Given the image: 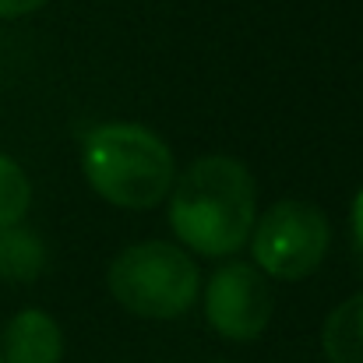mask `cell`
<instances>
[{
  "label": "cell",
  "mask_w": 363,
  "mask_h": 363,
  "mask_svg": "<svg viewBox=\"0 0 363 363\" xmlns=\"http://www.w3.org/2000/svg\"><path fill=\"white\" fill-rule=\"evenodd\" d=\"M353 250H357V264H360V272H363V243H357Z\"/></svg>",
  "instance_id": "12"
},
{
  "label": "cell",
  "mask_w": 363,
  "mask_h": 363,
  "mask_svg": "<svg viewBox=\"0 0 363 363\" xmlns=\"http://www.w3.org/2000/svg\"><path fill=\"white\" fill-rule=\"evenodd\" d=\"M247 247L254 257L250 264L264 279L296 282L321 268L332 247V226L314 201L282 198L254 219Z\"/></svg>",
  "instance_id": "4"
},
{
  "label": "cell",
  "mask_w": 363,
  "mask_h": 363,
  "mask_svg": "<svg viewBox=\"0 0 363 363\" xmlns=\"http://www.w3.org/2000/svg\"><path fill=\"white\" fill-rule=\"evenodd\" d=\"M28 208H32V180L18 159L0 152V226L25 223Z\"/></svg>",
  "instance_id": "9"
},
{
  "label": "cell",
  "mask_w": 363,
  "mask_h": 363,
  "mask_svg": "<svg viewBox=\"0 0 363 363\" xmlns=\"http://www.w3.org/2000/svg\"><path fill=\"white\" fill-rule=\"evenodd\" d=\"M50 0H0V21H14L25 14H35L39 7H46Z\"/></svg>",
  "instance_id": "10"
},
{
  "label": "cell",
  "mask_w": 363,
  "mask_h": 363,
  "mask_svg": "<svg viewBox=\"0 0 363 363\" xmlns=\"http://www.w3.org/2000/svg\"><path fill=\"white\" fill-rule=\"evenodd\" d=\"M64 332L43 307L18 311L0 335V363H60Z\"/></svg>",
  "instance_id": "6"
},
{
  "label": "cell",
  "mask_w": 363,
  "mask_h": 363,
  "mask_svg": "<svg viewBox=\"0 0 363 363\" xmlns=\"http://www.w3.org/2000/svg\"><path fill=\"white\" fill-rule=\"evenodd\" d=\"M350 226H353V247L363 243V187L353 198V212H350Z\"/></svg>",
  "instance_id": "11"
},
{
  "label": "cell",
  "mask_w": 363,
  "mask_h": 363,
  "mask_svg": "<svg viewBox=\"0 0 363 363\" xmlns=\"http://www.w3.org/2000/svg\"><path fill=\"white\" fill-rule=\"evenodd\" d=\"M82 169L89 187L113 208H159L177 180L169 145L141 123H99L82 141Z\"/></svg>",
  "instance_id": "2"
},
{
  "label": "cell",
  "mask_w": 363,
  "mask_h": 363,
  "mask_svg": "<svg viewBox=\"0 0 363 363\" xmlns=\"http://www.w3.org/2000/svg\"><path fill=\"white\" fill-rule=\"evenodd\" d=\"M201 303L208 328L230 342L261 339L275 311L268 279L250 261H223L201 286Z\"/></svg>",
  "instance_id": "5"
},
{
  "label": "cell",
  "mask_w": 363,
  "mask_h": 363,
  "mask_svg": "<svg viewBox=\"0 0 363 363\" xmlns=\"http://www.w3.org/2000/svg\"><path fill=\"white\" fill-rule=\"evenodd\" d=\"M106 286L134 318L173 321L201 296V272L180 243L141 240L123 247L110 261Z\"/></svg>",
  "instance_id": "3"
},
{
  "label": "cell",
  "mask_w": 363,
  "mask_h": 363,
  "mask_svg": "<svg viewBox=\"0 0 363 363\" xmlns=\"http://www.w3.org/2000/svg\"><path fill=\"white\" fill-rule=\"evenodd\" d=\"M46 243L43 237L18 223V226H0V279L4 282H35L46 272Z\"/></svg>",
  "instance_id": "7"
},
{
  "label": "cell",
  "mask_w": 363,
  "mask_h": 363,
  "mask_svg": "<svg viewBox=\"0 0 363 363\" xmlns=\"http://www.w3.org/2000/svg\"><path fill=\"white\" fill-rule=\"evenodd\" d=\"M321 350L328 363H363V289L325 318Z\"/></svg>",
  "instance_id": "8"
},
{
  "label": "cell",
  "mask_w": 363,
  "mask_h": 363,
  "mask_svg": "<svg viewBox=\"0 0 363 363\" xmlns=\"http://www.w3.org/2000/svg\"><path fill=\"white\" fill-rule=\"evenodd\" d=\"M169 230L187 254L233 257L240 254L257 219V184L233 155H201L177 173Z\"/></svg>",
  "instance_id": "1"
}]
</instances>
